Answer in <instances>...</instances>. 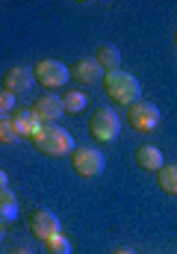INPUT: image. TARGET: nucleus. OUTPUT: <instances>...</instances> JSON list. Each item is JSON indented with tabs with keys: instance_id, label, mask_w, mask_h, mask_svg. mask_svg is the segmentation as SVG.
<instances>
[{
	"instance_id": "f257e3e1",
	"label": "nucleus",
	"mask_w": 177,
	"mask_h": 254,
	"mask_svg": "<svg viewBox=\"0 0 177 254\" xmlns=\"http://www.w3.org/2000/svg\"><path fill=\"white\" fill-rule=\"evenodd\" d=\"M30 142L45 157H71L74 154V136L59 125H42Z\"/></svg>"
},
{
	"instance_id": "f03ea898",
	"label": "nucleus",
	"mask_w": 177,
	"mask_h": 254,
	"mask_svg": "<svg viewBox=\"0 0 177 254\" xmlns=\"http://www.w3.org/2000/svg\"><path fill=\"white\" fill-rule=\"evenodd\" d=\"M104 92L113 98V104H121L127 110L133 104H139V98H142L139 80L133 74H127V71H110V74H104Z\"/></svg>"
},
{
	"instance_id": "7ed1b4c3",
	"label": "nucleus",
	"mask_w": 177,
	"mask_h": 254,
	"mask_svg": "<svg viewBox=\"0 0 177 254\" xmlns=\"http://www.w3.org/2000/svg\"><path fill=\"white\" fill-rule=\"evenodd\" d=\"M33 74H36V83H42V89H62L71 77V71L59 60H39L33 65Z\"/></svg>"
},
{
	"instance_id": "20e7f679",
	"label": "nucleus",
	"mask_w": 177,
	"mask_h": 254,
	"mask_svg": "<svg viewBox=\"0 0 177 254\" xmlns=\"http://www.w3.org/2000/svg\"><path fill=\"white\" fill-rule=\"evenodd\" d=\"M127 122H130L133 130H139V133H151V130L160 127L163 116H160V107H157V104L139 101V104H133V107L127 110Z\"/></svg>"
},
{
	"instance_id": "39448f33",
	"label": "nucleus",
	"mask_w": 177,
	"mask_h": 254,
	"mask_svg": "<svg viewBox=\"0 0 177 254\" xmlns=\"http://www.w3.org/2000/svg\"><path fill=\"white\" fill-rule=\"evenodd\" d=\"M89 130H92V136H95L98 142H116L118 133H121V119H118V113H113L110 107H101V110L92 116Z\"/></svg>"
},
{
	"instance_id": "423d86ee",
	"label": "nucleus",
	"mask_w": 177,
	"mask_h": 254,
	"mask_svg": "<svg viewBox=\"0 0 177 254\" xmlns=\"http://www.w3.org/2000/svg\"><path fill=\"white\" fill-rule=\"evenodd\" d=\"M71 166L80 178H98L104 172V154L98 148H74Z\"/></svg>"
},
{
	"instance_id": "0eeeda50",
	"label": "nucleus",
	"mask_w": 177,
	"mask_h": 254,
	"mask_svg": "<svg viewBox=\"0 0 177 254\" xmlns=\"http://www.w3.org/2000/svg\"><path fill=\"white\" fill-rule=\"evenodd\" d=\"M33 86H36V74H33L30 65H12L3 74V92H12L15 98L24 95V92H30Z\"/></svg>"
},
{
	"instance_id": "6e6552de",
	"label": "nucleus",
	"mask_w": 177,
	"mask_h": 254,
	"mask_svg": "<svg viewBox=\"0 0 177 254\" xmlns=\"http://www.w3.org/2000/svg\"><path fill=\"white\" fill-rule=\"evenodd\" d=\"M30 231H33V237H39L42 243H48L57 234H62V225H59V219L51 210H33L30 213Z\"/></svg>"
},
{
	"instance_id": "1a4fd4ad",
	"label": "nucleus",
	"mask_w": 177,
	"mask_h": 254,
	"mask_svg": "<svg viewBox=\"0 0 177 254\" xmlns=\"http://www.w3.org/2000/svg\"><path fill=\"white\" fill-rule=\"evenodd\" d=\"M30 110H33V116H36V122H39V125H57L59 119L65 116L62 98H57V95H42Z\"/></svg>"
},
{
	"instance_id": "9d476101",
	"label": "nucleus",
	"mask_w": 177,
	"mask_h": 254,
	"mask_svg": "<svg viewBox=\"0 0 177 254\" xmlns=\"http://www.w3.org/2000/svg\"><path fill=\"white\" fill-rule=\"evenodd\" d=\"M71 71V77L77 80V83H83V86H95V83H104V68L98 65L95 57H89V60H77V63L68 68Z\"/></svg>"
},
{
	"instance_id": "9b49d317",
	"label": "nucleus",
	"mask_w": 177,
	"mask_h": 254,
	"mask_svg": "<svg viewBox=\"0 0 177 254\" xmlns=\"http://www.w3.org/2000/svg\"><path fill=\"white\" fill-rule=\"evenodd\" d=\"M9 122H12V127H15V133H18V139H33V136H36V130L42 127L39 122H36V116H33V110H27V107H24V110H15Z\"/></svg>"
},
{
	"instance_id": "f8f14e48",
	"label": "nucleus",
	"mask_w": 177,
	"mask_h": 254,
	"mask_svg": "<svg viewBox=\"0 0 177 254\" xmlns=\"http://www.w3.org/2000/svg\"><path fill=\"white\" fill-rule=\"evenodd\" d=\"M136 163L142 166V169H148V172H160L166 163H163V151L157 148V145H142L139 151H136Z\"/></svg>"
},
{
	"instance_id": "ddd939ff",
	"label": "nucleus",
	"mask_w": 177,
	"mask_h": 254,
	"mask_svg": "<svg viewBox=\"0 0 177 254\" xmlns=\"http://www.w3.org/2000/svg\"><path fill=\"white\" fill-rule=\"evenodd\" d=\"M95 60L98 65L110 74V71H121V51H118L116 45H101L98 48V54H95Z\"/></svg>"
},
{
	"instance_id": "4468645a",
	"label": "nucleus",
	"mask_w": 177,
	"mask_h": 254,
	"mask_svg": "<svg viewBox=\"0 0 177 254\" xmlns=\"http://www.w3.org/2000/svg\"><path fill=\"white\" fill-rule=\"evenodd\" d=\"M157 184H160L163 192L177 195V163H166V166L157 172Z\"/></svg>"
},
{
	"instance_id": "2eb2a0df",
	"label": "nucleus",
	"mask_w": 177,
	"mask_h": 254,
	"mask_svg": "<svg viewBox=\"0 0 177 254\" xmlns=\"http://www.w3.org/2000/svg\"><path fill=\"white\" fill-rule=\"evenodd\" d=\"M12 216H18V195L6 187V190H0V219L6 222Z\"/></svg>"
},
{
	"instance_id": "dca6fc26",
	"label": "nucleus",
	"mask_w": 177,
	"mask_h": 254,
	"mask_svg": "<svg viewBox=\"0 0 177 254\" xmlns=\"http://www.w3.org/2000/svg\"><path fill=\"white\" fill-rule=\"evenodd\" d=\"M62 107H65V113H68V116H77V113H83V110H86V95H83V92H77V89H71V92H65V95H62Z\"/></svg>"
},
{
	"instance_id": "f3484780",
	"label": "nucleus",
	"mask_w": 177,
	"mask_h": 254,
	"mask_svg": "<svg viewBox=\"0 0 177 254\" xmlns=\"http://www.w3.org/2000/svg\"><path fill=\"white\" fill-rule=\"evenodd\" d=\"M45 249H48V254H71V240L65 234H57L54 240L45 243Z\"/></svg>"
},
{
	"instance_id": "a211bd4d",
	"label": "nucleus",
	"mask_w": 177,
	"mask_h": 254,
	"mask_svg": "<svg viewBox=\"0 0 177 254\" xmlns=\"http://www.w3.org/2000/svg\"><path fill=\"white\" fill-rule=\"evenodd\" d=\"M18 139V133H15V127L9 119H0V145H12Z\"/></svg>"
},
{
	"instance_id": "6ab92c4d",
	"label": "nucleus",
	"mask_w": 177,
	"mask_h": 254,
	"mask_svg": "<svg viewBox=\"0 0 177 254\" xmlns=\"http://www.w3.org/2000/svg\"><path fill=\"white\" fill-rule=\"evenodd\" d=\"M9 113H15V95L12 92H0V119H6Z\"/></svg>"
},
{
	"instance_id": "aec40b11",
	"label": "nucleus",
	"mask_w": 177,
	"mask_h": 254,
	"mask_svg": "<svg viewBox=\"0 0 177 254\" xmlns=\"http://www.w3.org/2000/svg\"><path fill=\"white\" fill-rule=\"evenodd\" d=\"M9 254H33V249H27V246H18V249H12Z\"/></svg>"
},
{
	"instance_id": "412c9836",
	"label": "nucleus",
	"mask_w": 177,
	"mask_h": 254,
	"mask_svg": "<svg viewBox=\"0 0 177 254\" xmlns=\"http://www.w3.org/2000/svg\"><path fill=\"white\" fill-rule=\"evenodd\" d=\"M6 187H9V178H6V172L0 169V190H6Z\"/></svg>"
},
{
	"instance_id": "4be33fe9",
	"label": "nucleus",
	"mask_w": 177,
	"mask_h": 254,
	"mask_svg": "<svg viewBox=\"0 0 177 254\" xmlns=\"http://www.w3.org/2000/svg\"><path fill=\"white\" fill-rule=\"evenodd\" d=\"M3 234H6V222L0 219V240H3Z\"/></svg>"
},
{
	"instance_id": "5701e85b",
	"label": "nucleus",
	"mask_w": 177,
	"mask_h": 254,
	"mask_svg": "<svg viewBox=\"0 0 177 254\" xmlns=\"http://www.w3.org/2000/svg\"><path fill=\"white\" fill-rule=\"evenodd\" d=\"M116 254H136V252H133V249H118Z\"/></svg>"
},
{
	"instance_id": "b1692460",
	"label": "nucleus",
	"mask_w": 177,
	"mask_h": 254,
	"mask_svg": "<svg viewBox=\"0 0 177 254\" xmlns=\"http://www.w3.org/2000/svg\"><path fill=\"white\" fill-rule=\"evenodd\" d=\"M175 45H177V30H175Z\"/></svg>"
}]
</instances>
